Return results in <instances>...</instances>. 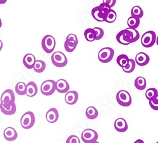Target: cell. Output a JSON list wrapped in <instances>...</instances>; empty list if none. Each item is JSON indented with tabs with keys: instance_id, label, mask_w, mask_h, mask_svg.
Segmentation results:
<instances>
[{
	"instance_id": "8992f818",
	"label": "cell",
	"mask_w": 158,
	"mask_h": 143,
	"mask_svg": "<svg viewBox=\"0 0 158 143\" xmlns=\"http://www.w3.org/2000/svg\"><path fill=\"white\" fill-rule=\"evenodd\" d=\"M41 45L44 52H46L48 54H50L54 50L55 48L56 41L52 36L47 35L43 37Z\"/></svg>"
},
{
	"instance_id": "8d00e7d4",
	"label": "cell",
	"mask_w": 158,
	"mask_h": 143,
	"mask_svg": "<svg viewBox=\"0 0 158 143\" xmlns=\"http://www.w3.org/2000/svg\"><path fill=\"white\" fill-rule=\"evenodd\" d=\"M66 41H70V42H73L75 43L78 44V38L76 35L73 34H69L67 38H66Z\"/></svg>"
},
{
	"instance_id": "d4e9b609",
	"label": "cell",
	"mask_w": 158,
	"mask_h": 143,
	"mask_svg": "<svg viewBox=\"0 0 158 143\" xmlns=\"http://www.w3.org/2000/svg\"><path fill=\"white\" fill-rule=\"evenodd\" d=\"M84 37L88 42H93L96 38V32L93 29H87L84 32Z\"/></svg>"
},
{
	"instance_id": "1f68e13d",
	"label": "cell",
	"mask_w": 158,
	"mask_h": 143,
	"mask_svg": "<svg viewBox=\"0 0 158 143\" xmlns=\"http://www.w3.org/2000/svg\"><path fill=\"white\" fill-rule=\"evenodd\" d=\"M116 17H117L116 13L115 12L114 10L111 9L110 11V12L108 13V14L106 18V20H105L104 22H106L107 23H113L116 20Z\"/></svg>"
},
{
	"instance_id": "5bb4252c",
	"label": "cell",
	"mask_w": 158,
	"mask_h": 143,
	"mask_svg": "<svg viewBox=\"0 0 158 143\" xmlns=\"http://www.w3.org/2000/svg\"><path fill=\"white\" fill-rule=\"evenodd\" d=\"M3 136L6 140L8 141H15L17 138L18 134L15 129L9 127L5 129L3 132Z\"/></svg>"
},
{
	"instance_id": "74e56055",
	"label": "cell",
	"mask_w": 158,
	"mask_h": 143,
	"mask_svg": "<svg viewBox=\"0 0 158 143\" xmlns=\"http://www.w3.org/2000/svg\"><path fill=\"white\" fill-rule=\"evenodd\" d=\"M102 3H106L111 8L112 7H113L114 6V5L116 3V0H104Z\"/></svg>"
},
{
	"instance_id": "484cf974",
	"label": "cell",
	"mask_w": 158,
	"mask_h": 143,
	"mask_svg": "<svg viewBox=\"0 0 158 143\" xmlns=\"http://www.w3.org/2000/svg\"><path fill=\"white\" fill-rule=\"evenodd\" d=\"M129 59H130L129 58L127 55L121 54V55L118 56V58L116 59V62H117L118 64L123 68L125 67L128 64Z\"/></svg>"
},
{
	"instance_id": "9c48e42d",
	"label": "cell",
	"mask_w": 158,
	"mask_h": 143,
	"mask_svg": "<svg viewBox=\"0 0 158 143\" xmlns=\"http://www.w3.org/2000/svg\"><path fill=\"white\" fill-rule=\"evenodd\" d=\"M56 91V82L54 80H46L44 81L41 86V93L46 96L53 94Z\"/></svg>"
},
{
	"instance_id": "e0dca14e",
	"label": "cell",
	"mask_w": 158,
	"mask_h": 143,
	"mask_svg": "<svg viewBox=\"0 0 158 143\" xmlns=\"http://www.w3.org/2000/svg\"><path fill=\"white\" fill-rule=\"evenodd\" d=\"M114 128L118 132L124 133L128 129L127 122L123 118H118L114 122Z\"/></svg>"
},
{
	"instance_id": "836d02e7",
	"label": "cell",
	"mask_w": 158,
	"mask_h": 143,
	"mask_svg": "<svg viewBox=\"0 0 158 143\" xmlns=\"http://www.w3.org/2000/svg\"><path fill=\"white\" fill-rule=\"evenodd\" d=\"M96 32V38L95 40H100L104 36V30L99 27H94L93 29Z\"/></svg>"
},
{
	"instance_id": "ab89813d",
	"label": "cell",
	"mask_w": 158,
	"mask_h": 143,
	"mask_svg": "<svg viewBox=\"0 0 158 143\" xmlns=\"http://www.w3.org/2000/svg\"><path fill=\"white\" fill-rule=\"evenodd\" d=\"M3 42H2V41L0 40V51L2 50V48H3Z\"/></svg>"
},
{
	"instance_id": "e575fe53",
	"label": "cell",
	"mask_w": 158,
	"mask_h": 143,
	"mask_svg": "<svg viewBox=\"0 0 158 143\" xmlns=\"http://www.w3.org/2000/svg\"><path fill=\"white\" fill-rule=\"evenodd\" d=\"M66 143H81V142L77 136L72 135L68 137Z\"/></svg>"
},
{
	"instance_id": "3957f363",
	"label": "cell",
	"mask_w": 158,
	"mask_h": 143,
	"mask_svg": "<svg viewBox=\"0 0 158 143\" xmlns=\"http://www.w3.org/2000/svg\"><path fill=\"white\" fill-rule=\"evenodd\" d=\"M51 61L52 63L55 66L58 68H62L67 66L68 63V59L66 56L61 53V52L57 51L55 52L51 56Z\"/></svg>"
},
{
	"instance_id": "8fae6325",
	"label": "cell",
	"mask_w": 158,
	"mask_h": 143,
	"mask_svg": "<svg viewBox=\"0 0 158 143\" xmlns=\"http://www.w3.org/2000/svg\"><path fill=\"white\" fill-rule=\"evenodd\" d=\"M81 139L85 143H92L98 140V134L93 129H87L82 132Z\"/></svg>"
},
{
	"instance_id": "d6986e66",
	"label": "cell",
	"mask_w": 158,
	"mask_h": 143,
	"mask_svg": "<svg viewBox=\"0 0 158 143\" xmlns=\"http://www.w3.org/2000/svg\"><path fill=\"white\" fill-rule=\"evenodd\" d=\"M26 95L29 97H33L35 96L38 92L37 86L34 81L29 82L27 85H26Z\"/></svg>"
},
{
	"instance_id": "ee69618b",
	"label": "cell",
	"mask_w": 158,
	"mask_h": 143,
	"mask_svg": "<svg viewBox=\"0 0 158 143\" xmlns=\"http://www.w3.org/2000/svg\"><path fill=\"white\" fill-rule=\"evenodd\" d=\"M156 143H157V142H156Z\"/></svg>"
},
{
	"instance_id": "f35d334b",
	"label": "cell",
	"mask_w": 158,
	"mask_h": 143,
	"mask_svg": "<svg viewBox=\"0 0 158 143\" xmlns=\"http://www.w3.org/2000/svg\"><path fill=\"white\" fill-rule=\"evenodd\" d=\"M134 143H144V142L142 139H137Z\"/></svg>"
},
{
	"instance_id": "2e32d148",
	"label": "cell",
	"mask_w": 158,
	"mask_h": 143,
	"mask_svg": "<svg viewBox=\"0 0 158 143\" xmlns=\"http://www.w3.org/2000/svg\"><path fill=\"white\" fill-rule=\"evenodd\" d=\"M78 99V94L76 91H70L65 95L64 100L69 105H74Z\"/></svg>"
},
{
	"instance_id": "83f0119b",
	"label": "cell",
	"mask_w": 158,
	"mask_h": 143,
	"mask_svg": "<svg viewBox=\"0 0 158 143\" xmlns=\"http://www.w3.org/2000/svg\"><path fill=\"white\" fill-rule=\"evenodd\" d=\"M127 24L129 29H136L140 25V19L130 17L127 21Z\"/></svg>"
},
{
	"instance_id": "7a4b0ae2",
	"label": "cell",
	"mask_w": 158,
	"mask_h": 143,
	"mask_svg": "<svg viewBox=\"0 0 158 143\" xmlns=\"http://www.w3.org/2000/svg\"><path fill=\"white\" fill-rule=\"evenodd\" d=\"M114 54V50L111 47H104L101 49L98 53V59L102 63H108L113 58Z\"/></svg>"
},
{
	"instance_id": "6da1fadb",
	"label": "cell",
	"mask_w": 158,
	"mask_h": 143,
	"mask_svg": "<svg viewBox=\"0 0 158 143\" xmlns=\"http://www.w3.org/2000/svg\"><path fill=\"white\" fill-rule=\"evenodd\" d=\"M111 8L105 3H102L99 6L92 10L91 14L93 17L98 22H104Z\"/></svg>"
},
{
	"instance_id": "7bdbcfd3",
	"label": "cell",
	"mask_w": 158,
	"mask_h": 143,
	"mask_svg": "<svg viewBox=\"0 0 158 143\" xmlns=\"http://www.w3.org/2000/svg\"><path fill=\"white\" fill-rule=\"evenodd\" d=\"M92 143H99V142H98L97 141H94V142H92Z\"/></svg>"
},
{
	"instance_id": "ba28073f",
	"label": "cell",
	"mask_w": 158,
	"mask_h": 143,
	"mask_svg": "<svg viewBox=\"0 0 158 143\" xmlns=\"http://www.w3.org/2000/svg\"><path fill=\"white\" fill-rule=\"evenodd\" d=\"M123 37L125 41L129 45L137 41L140 38V34L136 29L127 28L123 30Z\"/></svg>"
},
{
	"instance_id": "603a6c76",
	"label": "cell",
	"mask_w": 158,
	"mask_h": 143,
	"mask_svg": "<svg viewBox=\"0 0 158 143\" xmlns=\"http://www.w3.org/2000/svg\"><path fill=\"white\" fill-rule=\"evenodd\" d=\"M46 63L41 60H37L35 62L33 69L36 73H43L46 69Z\"/></svg>"
},
{
	"instance_id": "44dd1931",
	"label": "cell",
	"mask_w": 158,
	"mask_h": 143,
	"mask_svg": "<svg viewBox=\"0 0 158 143\" xmlns=\"http://www.w3.org/2000/svg\"><path fill=\"white\" fill-rule=\"evenodd\" d=\"M85 115L87 119L93 120L98 117V111L94 107H89L86 110Z\"/></svg>"
},
{
	"instance_id": "f546056e",
	"label": "cell",
	"mask_w": 158,
	"mask_h": 143,
	"mask_svg": "<svg viewBox=\"0 0 158 143\" xmlns=\"http://www.w3.org/2000/svg\"><path fill=\"white\" fill-rule=\"evenodd\" d=\"M135 60L130 59L128 64L124 68H123V71L126 73H130L133 72L135 68Z\"/></svg>"
},
{
	"instance_id": "4316f807",
	"label": "cell",
	"mask_w": 158,
	"mask_h": 143,
	"mask_svg": "<svg viewBox=\"0 0 158 143\" xmlns=\"http://www.w3.org/2000/svg\"><path fill=\"white\" fill-rule=\"evenodd\" d=\"M146 97L149 101L158 98V92L156 88H149L146 92Z\"/></svg>"
},
{
	"instance_id": "277c9868",
	"label": "cell",
	"mask_w": 158,
	"mask_h": 143,
	"mask_svg": "<svg viewBox=\"0 0 158 143\" xmlns=\"http://www.w3.org/2000/svg\"><path fill=\"white\" fill-rule=\"evenodd\" d=\"M156 41V35L154 31L149 30L144 33L141 37L142 45L146 48H149L154 45Z\"/></svg>"
},
{
	"instance_id": "ac0fdd59",
	"label": "cell",
	"mask_w": 158,
	"mask_h": 143,
	"mask_svg": "<svg viewBox=\"0 0 158 143\" xmlns=\"http://www.w3.org/2000/svg\"><path fill=\"white\" fill-rule=\"evenodd\" d=\"M35 58L32 54H27L23 58V63L27 69H32L35 62Z\"/></svg>"
},
{
	"instance_id": "d590c367",
	"label": "cell",
	"mask_w": 158,
	"mask_h": 143,
	"mask_svg": "<svg viewBox=\"0 0 158 143\" xmlns=\"http://www.w3.org/2000/svg\"><path fill=\"white\" fill-rule=\"evenodd\" d=\"M149 105L153 110L157 111L158 110V98H156L152 100L149 101Z\"/></svg>"
},
{
	"instance_id": "30bf717a",
	"label": "cell",
	"mask_w": 158,
	"mask_h": 143,
	"mask_svg": "<svg viewBox=\"0 0 158 143\" xmlns=\"http://www.w3.org/2000/svg\"><path fill=\"white\" fill-rule=\"evenodd\" d=\"M15 97L14 93L10 89H6L1 97V104L3 106H9L15 103Z\"/></svg>"
},
{
	"instance_id": "52a82bcc",
	"label": "cell",
	"mask_w": 158,
	"mask_h": 143,
	"mask_svg": "<svg viewBox=\"0 0 158 143\" xmlns=\"http://www.w3.org/2000/svg\"><path fill=\"white\" fill-rule=\"evenodd\" d=\"M116 101L122 107H129L131 104V97L126 90H120L116 94Z\"/></svg>"
},
{
	"instance_id": "4dcf8cb0",
	"label": "cell",
	"mask_w": 158,
	"mask_h": 143,
	"mask_svg": "<svg viewBox=\"0 0 158 143\" xmlns=\"http://www.w3.org/2000/svg\"><path fill=\"white\" fill-rule=\"evenodd\" d=\"M77 43L73 42H70V41H65L64 42V49L66 51L68 52V53H72L75 49L77 46Z\"/></svg>"
},
{
	"instance_id": "5b68a950",
	"label": "cell",
	"mask_w": 158,
	"mask_h": 143,
	"mask_svg": "<svg viewBox=\"0 0 158 143\" xmlns=\"http://www.w3.org/2000/svg\"><path fill=\"white\" fill-rule=\"evenodd\" d=\"M20 124L25 129L32 128L35 124V115L32 112H25L21 117Z\"/></svg>"
},
{
	"instance_id": "4fadbf2b",
	"label": "cell",
	"mask_w": 158,
	"mask_h": 143,
	"mask_svg": "<svg viewBox=\"0 0 158 143\" xmlns=\"http://www.w3.org/2000/svg\"><path fill=\"white\" fill-rule=\"evenodd\" d=\"M70 89V85L68 82L63 80L61 79L56 82V90L60 93H67Z\"/></svg>"
},
{
	"instance_id": "b9f144b4",
	"label": "cell",
	"mask_w": 158,
	"mask_h": 143,
	"mask_svg": "<svg viewBox=\"0 0 158 143\" xmlns=\"http://www.w3.org/2000/svg\"><path fill=\"white\" fill-rule=\"evenodd\" d=\"M2 22L1 18H0V28L2 27Z\"/></svg>"
},
{
	"instance_id": "9a60e30c",
	"label": "cell",
	"mask_w": 158,
	"mask_h": 143,
	"mask_svg": "<svg viewBox=\"0 0 158 143\" xmlns=\"http://www.w3.org/2000/svg\"><path fill=\"white\" fill-rule=\"evenodd\" d=\"M150 61L149 56L144 53H139L137 54L135 58V63L140 66H144L147 65Z\"/></svg>"
},
{
	"instance_id": "cb8c5ba5",
	"label": "cell",
	"mask_w": 158,
	"mask_h": 143,
	"mask_svg": "<svg viewBox=\"0 0 158 143\" xmlns=\"http://www.w3.org/2000/svg\"><path fill=\"white\" fill-rule=\"evenodd\" d=\"M131 17L140 19L143 15V10L139 6H134L131 10Z\"/></svg>"
},
{
	"instance_id": "ffe728a7",
	"label": "cell",
	"mask_w": 158,
	"mask_h": 143,
	"mask_svg": "<svg viewBox=\"0 0 158 143\" xmlns=\"http://www.w3.org/2000/svg\"><path fill=\"white\" fill-rule=\"evenodd\" d=\"M0 109L2 112L3 113L6 115H11L15 113L17 110V107L15 103H14L13 105L9 106H3L1 103H0Z\"/></svg>"
},
{
	"instance_id": "7402d4cb",
	"label": "cell",
	"mask_w": 158,
	"mask_h": 143,
	"mask_svg": "<svg viewBox=\"0 0 158 143\" xmlns=\"http://www.w3.org/2000/svg\"><path fill=\"white\" fill-rule=\"evenodd\" d=\"M135 86L139 90H143L146 87V80L143 77L139 76L135 80Z\"/></svg>"
},
{
	"instance_id": "d6a6232c",
	"label": "cell",
	"mask_w": 158,
	"mask_h": 143,
	"mask_svg": "<svg viewBox=\"0 0 158 143\" xmlns=\"http://www.w3.org/2000/svg\"><path fill=\"white\" fill-rule=\"evenodd\" d=\"M116 41H118V43H120L122 45H128L124 39V37H123V30L120 31L119 33H118L116 35Z\"/></svg>"
},
{
	"instance_id": "60d3db41",
	"label": "cell",
	"mask_w": 158,
	"mask_h": 143,
	"mask_svg": "<svg viewBox=\"0 0 158 143\" xmlns=\"http://www.w3.org/2000/svg\"><path fill=\"white\" fill-rule=\"evenodd\" d=\"M6 2V0H5V1H0V3H2V4L5 3Z\"/></svg>"
},
{
	"instance_id": "f1b7e54d",
	"label": "cell",
	"mask_w": 158,
	"mask_h": 143,
	"mask_svg": "<svg viewBox=\"0 0 158 143\" xmlns=\"http://www.w3.org/2000/svg\"><path fill=\"white\" fill-rule=\"evenodd\" d=\"M26 84L23 82L18 83L15 86V92L19 95H26Z\"/></svg>"
},
{
	"instance_id": "7c38bea8",
	"label": "cell",
	"mask_w": 158,
	"mask_h": 143,
	"mask_svg": "<svg viewBox=\"0 0 158 143\" xmlns=\"http://www.w3.org/2000/svg\"><path fill=\"white\" fill-rule=\"evenodd\" d=\"M46 118L48 122L53 124L57 122L59 119V113L56 109L51 108L46 113Z\"/></svg>"
}]
</instances>
